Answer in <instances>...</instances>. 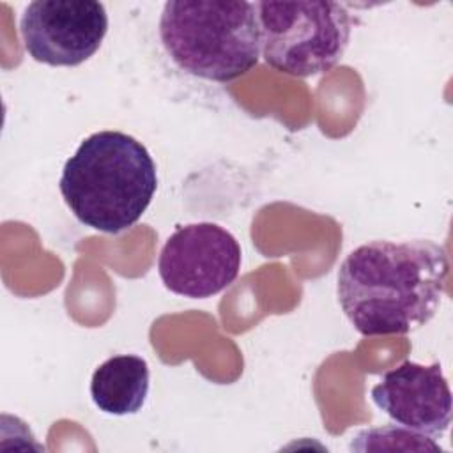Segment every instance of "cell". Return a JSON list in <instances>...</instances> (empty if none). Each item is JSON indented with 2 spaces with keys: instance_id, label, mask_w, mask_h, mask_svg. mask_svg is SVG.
I'll return each mask as SVG.
<instances>
[{
  "instance_id": "obj_5",
  "label": "cell",
  "mask_w": 453,
  "mask_h": 453,
  "mask_svg": "<svg viewBox=\"0 0 453 453\" xmlns=\"http://www.w3.org/2000/svg\"><path fill=\"white\" fill-rule=\"evenodd\" d=\"M241 246L223 226L202 221L179 226L163 244L157 273L179 296L205 299L219 294L241 271Z\"/></svg>"
},
{
  "instance_id": "obj_7",
  "label": "cell",
  "mask_w": 453,
  "mask_h": 453,
  "mask_svg": "<svg viewBox=\"0 0 453 453\" xmlns=\"http://www.w3.org/2000/svg\"><path fill=\"white\" fill-rule=\"evenodd\" d=\"M372 400L396 425L428 437L442 435L451 423V391L439 363L403 361L372 388Z\"/></svg>"
},
{
  "instance_id": "obj_3",
  "label": "cell",
  "mask_w": 453,
  "mask_h": 453,
  "mask_svg": "<svg viewBox=\"0 0 453 453\" xmlns=\"http://www.w3.org/2000/svg\"><path fill=\"white\" fill-rule=\"evenodd\" d=\"M159 37L177 67L209 81L241 78L260 58L257 7L246 0H170Z\"/></svg>"
},
{
  "instance_id": "obj_2",
  "label": "cell",
  "mask_w": 453,
  "mask_h": 453,
  "mask_svg": "<svg viewBox=\"0 0 453 453\" xmlns=\"http://www.w3.org/2000/svg\"><path fill=\"white\" fill-rule=\"evenodd\" d=\"M58 188L74 218L94 230L131 228L150 205L157 170L142 142L122 131L87 136L65 161Z\"/></svg>"
},
{
  "instance_id": "obj_8",
  "label": "cell",
  "mask_w": 453,
  "mask_h": 453,
  "mask_svg": "<svg viewBox=\"0 0 453 453\" xmlns=\"http://www.w3.org/2000/svg\"><path fill=\"white\" fill-rule=\"evenodd\" d=\"M149 365L134 354H120L101 363L92 373L90 396L106 414L126 416L138 412L149 395Z\"/></svg>"
},
{
  "instance_id": "obj_6",
  "label": "cell",
  "mask_w": 453,
  "mask_h": 453,
  "mask_svg": "<svg viewBox=\"0 0 453 453\" xmlns=\"http://www.w3.org/2000/svg\"><path fill=\"white\" fill-rule=\"evenodd\" d=\"M106 32V7L96 0H35L19 19L27 53L53 67L83 64L99 50Z\"/></svg>"
},
{
  "instance_id": "obj_1",
  "label": "cell",
  "mask_w": 453,
  "mask_h": 453,
  "mask_svg": "<svg viewBox=\"0 0 453 453\" xmlns=\"http://www.w3.org/2000/svg\"><path fill=\"white\" fill-rule=\"evenodd\" d=\"M446 251L428 241H370L338 269L342 311L363 336L403 334L426 324L446 292Z\"/></svg>"
},
{
  "instance_id": "obj_4",
  "label": "cell",
  "mask_w": 453,
  "mask_h": 453,
  "mask_svg": "<svg viewBox=\"0 0 453 453\" xmlns=\"http://www.w3.org/2000/svg\"><path fill=\"white\" fill-rule=\"evenodd\" d=\"M260 55L276 71L315 76L331 71L350 39V16L338 2H258Z\"/></svg>"
}]
</instances>
